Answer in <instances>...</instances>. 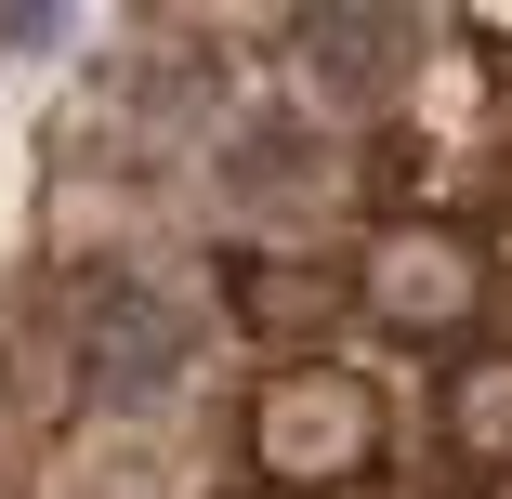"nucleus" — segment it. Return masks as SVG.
I'll return each mask as SVG.
<instances>
[{"instance_id":"f257e3e1","label":"nucleus","mask_w":512,"mask_h":499,"mask_svg":"<svg viewBox=\"0 0 512 499\" xmlns=\"http://www.w3.org/2000/svg\"><path fill=\"white\" fill-rule=\"evenodd\" d=\"M381 460V394L342 368V355H289L263 394H250V473L276 499H329Z\"/></svg>"},{"instance_id":"f03ea898","label":"nucleus","mask_w":512,"mask_h":499,"mask_svg":"<svg viewBox=\"0 0 512 499\" xmlns=\"http://www.w3.org/2000/svg\"><path fill=\"white\" fill-rule=\"evenodd\" d=\"M355 289H368V316L394 342H460L486 316V250L460 224H381L368 263H355Z\"/></svg>"},{"instance_id":"7ed1b4c3","label":"nucleus","mask_w":512,"mask_h":499,"mask_svg":"<svg viewBox=\"0 0 512 499\" xmlns=\"http://www.w3.org/2000/svg\"><path fill=\"white\" fill-rule=\"evenodd\" d=\"M289 66L329 119H394L407 106V66H421V27L407 14H355V0H316L289 14Z\"/></svg>"},{"instance_id":"20e7f679","label":"nucleus","mask_w":512,"mask_h":499,"mask_svg":"<svg viewBox=\"0 0 512 499\" xmlns=\"http://www.w3.org/2000/svg\"><path fill=\"white\" fill-rule=\"evenodd\" d=\"M197 355V316L171 303V289L145 276H92L79 289V381L92 394H119V408H145V394H171Z\"/></svg>"},{"instance_id":"39448f33","label":"nucleus","mask_w":512,"mask_h":499,"mask_svg":"<svg viewBox=\"0 0 512 499\" xmlns=\"http://www.w3.org/2000/svg\"><path fill=\"white\" fill-rule=\"evenodd\" d=\"M237 316H250L263 342H329L342 316H368V289H355V263L263 250V263H237Z\"/></svg>"},{"instance_id":"423d86ee","label":"nucleus","mask_w":512,"mask_h":499,"mask_svg":"<svg viewBox=\"0 0 512 499\" xmlns=\"http://www.w3.org/2000/svg\"><path fill=\"white\" fill-rule=\"evenodd\" d=\"M447 447L512 486V355H460L447 368Z\"/></svg>"},{"instance_id":"0eeeda50","label":"nucleus","mask_w":512,"mask_h":499,"mask_svg":"<svg viewBox=\"0 0 512 499\" xmlns=\"http://www.w3.org/2000/svg\"><path fill=\"white\" fill-rule=\"evenodd\" d=\"M302 171H316V158H302L289 119H250V132H237V197H289Z\"/></svg>"},{"instance_id":"6e6552de","label":"nucleus","mask_w":512,"mask_h":499,"mask_svg":"<svg viewBox=\"0 0 512 499\" xmlns=\"http://www.w3.org/2000/svg\"><path fill=\"white\" fill-rule=\"evenodd\" d=\"M250 499H276V486H250Z\"/></svg>"},{"instance_id":"1a4fd4ad","label":"nucleus","mask_w":512,"mask_h":499,"mask_svg":"<svg viewBox=\"0 0 512 499\" xmlns=\"http://www.w3.org/2000/svg\"><path fill=\"white\" fill-rule=\"evenodd\" d=\"M499 499H512V486H499Z\"/></svg>"}]
</instances>
